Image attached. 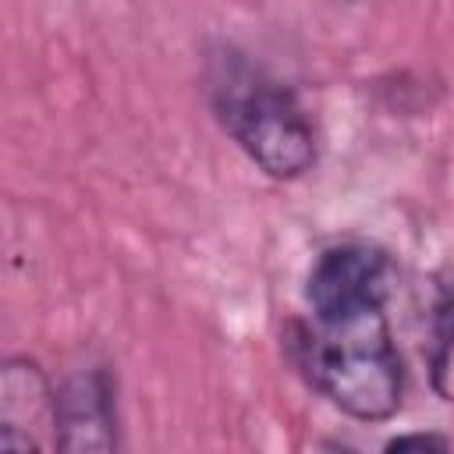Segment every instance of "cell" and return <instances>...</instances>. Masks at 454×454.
Here are the masks:
<instances>
[{
    "instance_id": "2",
    "label": "cell",
    "mask_w": 454,
    "mask_h": 454,
    "mask_svg": "<svg viewBox=\"0 0 454 454\" xmlns=\"http://www.w3.org/2000/svg\"><path fill=\"white\" fill-rule=\"evenodd\" d=\"M206 96L220 128L266 177L298 181L316 167V124L294 89L277 82L234 46H216L209 53Z\"/></svg>"
},
{
    "instance_id": "4",
    "label": "cell",
    "mask_w": 454,
    "mask_h": 454,
    "mask_svg": "<svg viewBox=\"0 0 454 454\" xmlns=\"http://www.w3.org/2000/svg\"><path fill=\"white\" fill-rule=\"evenodd\" d=\"M57 387L28 355H11L0 369V447L43 450L53 447Z\"/></svg>"
},
{
    "instance_id": "5",
    "label": "cell",
    "mask_w": 454,
    "mask_h": 454,
    "mask_svg": "<svg viewBox=\"0 0 454 454\" xmlns=\"http://www.w3.org/2000/svg\"><path fill=\"white\" fill-rule=\"evenodd\" d=\"M408 447H426V450H447L450 440L440 433H401L394 440H387V450H408Z\"/></svg>"
},
{
    "instance_id": "1",
    "label": "cell",
    "mask_w": 454,
    "mask_h": 454,
    "mask_svg": "<svg viewBox=\"0 0 454 454\" xmlns=\"http://www.w3.org/2000/svg\"><path fill=\"white\" fill-rule=\"evenodd\" d=\"M383 301L387 291L309 305L312 326H294L291 340L312 390L358 422H387L404 404V362Z\"/></svg>"
},
{
    "instance_id": "3",
    "label": "cell",
    "mask_w": 454,
    "mask_h": 454,
    "mask_svg": "<svg viewBox=\"0 0 454 454\" xmlns=\"http://www.w3.org/2000/svg\"><path fill=\"white\" fill-rule=\"evenodd\" d=\"M53 450L110 454L117 450V401L114 380L103 365L78 369L57 387Z\"/></svg>"
},
{
    "instance_id": "6",
    "label": "cell",
    "mask_w": 454,
    "mask_h": 454,
    "mask_svg": "<svg viewBox=\"0 0 454 454\" xmlns=\"http://www.w3.org/2000/svg\"><path fill=\"white\" fill-rule=\"evenodd\" d=\"M348 4H351V0H348Z\"/></svg>"
}]
</instances>
